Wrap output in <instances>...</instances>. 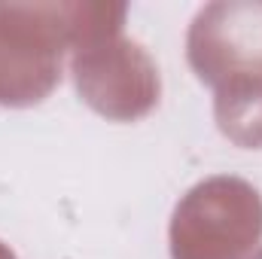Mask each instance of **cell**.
I'll return each mask as SVG.
<instances>
[{
	"label": "cell",
	"mask_w": 262,
	"mask_h": 259,
	"mask_svg": "<svg viewBox=\"0 0 262 259\" xmlns=\"http://www.w3.org/2000/svg\"><path fill=\"white\" fill-rule=\"evenodd\" d=\"M128 6L104 0L0 3V107L46 101L64 58L104 37L122 34Z\"/></svg>",
	"instance_id": "cell-1"
},
{
	"label": "cell",
	"mask_w": 262,
	"mask_h": 259,
	"mask_svg": "<svg viewBox=\"0 0 262 259\" xmlns=\"http://www.w3.org/2000/svg\"><path fill=\"white\" fill-rule=\"evenodd\" d=\"M186 58L213 89L220 131L244 149H262V0L201 6L186 34Z\"/></svg>",
	"instance_id": "cell-2"
},
{
	"label": "cell",
	"mask_w": 262,
	"mask_h": 259,
	"mask_svg": "<svg viewBox=\"0 0 262 259\" xmlns=\"http://www.w3.org/2000/svg\"><path fill=\"white\" fill-rule=\"evenodd\" d=\"M262 241V195L241 177H207L171 213V259H250Z\"/></svg>",
	"instance_id": "cell-3"
},
{
	"label": "cell",
	"mask_w": 262,
	"mask_h": 259,
	"mask_svg": "<svg viewBox=\"0 0 262 259\" xmlns=\"http://www.w3.org/2000/svg\"><path fill=\"white\" fill-rule=\"evenodd\" d=\"M79 98L110 122H134L156 110L162 79L152 55L125 34L104 37L70 55Z\"/></svg>",
	"instance_id": "cell-4"
},
{
	"label": "cell",
	"mask_w": 262,
	"mask_h": 259,
	"mask_svg": "<svg viewBox=\"0 0 262 259\" xmlns=\"http://www.w3.org/2000/svg\"><path fill=\"white\" fill-rule=\"evenodd\" d=\"M0 259H15V253L9 250V244H3V241H0Z\"/></svg>",
	"instance_id": "cell-5"
},
{
	"label": "cell",
	"mask_w": 262,
	"mask_h": 259,
	"mask_svg": "<svg viewBox=\"0 0 262 259\" xmlns=\"http://www.w3.org/2000/svg\"><path fill=\"white\" fill-rule=\"evenodd\" d=\"M250 259H262V247H259V250H256V253H253Z\"/></svg>",
	"instance_id": "cell-6"
}]
</instances>
